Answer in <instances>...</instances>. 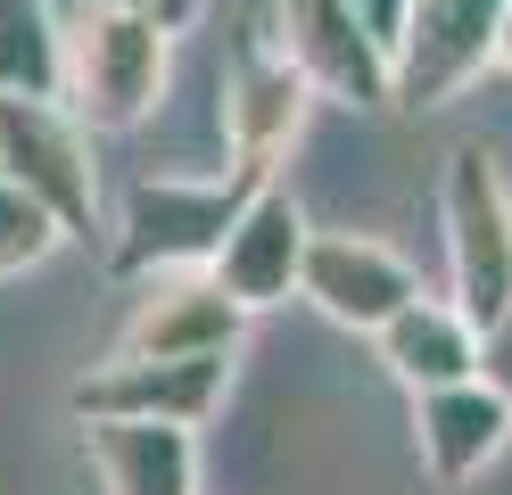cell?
Segmentation results:
<instances>
[{
  "label": "cell",
  "instance_id": "1",
  "mask_svg": "<svg viewBox=\"0 0 512 495\" xmlns=\"http://www.w3.org/2000/svg\"><path fill=\"white\" fill-rule=\"evenodd\" d=\"M438 215H446V281H455V306L471 330H488L512 306V190L488 141H463L446 157L438 182Z\"/></svg>",
  "mask_w": 512,
  "mask_h": 495
},
{
  "label": "cell",
  "instance_id": "2",
  "mask_svg": "<svg viewBox=\"0 0 512 495\" xmlns=\"http://www.w3.org/2000/svg\"><path fill=\"white\" fill-rule=\"evenodd\" d=\"M58 25H67V83H58V91L75 99V124L124 132V124H141L157 99H166L174 42H166L149 17L83 0V9L58 17Z\"/></svg>",
  "mask_w": 512,
  "mask_h": 495
},
{
  "label": "cell",
  "instance_id": "3",
  "mask_svg": "<svg viewBox=\"0 0 512 495\" xmlns=\"http://www.w3.org/2000/svg\"><path fill=\"white\" fill-rule=\"evenodd\" d=\"M0 182H17L67 240L100 231V165H91L83 124L58 99L0 91Z\"/></svg>",
  "mask_w": 512,
  "mask_h": 495
},
{
  "label": "cell",
  "instance_id": "4",
  "mask_svg": "<svg viewBox=\"0 0 512 495\" xmlns=\"http://www.w3.org/2000/svg\"><path fill=\"white\" fill-rule=\"evenodd\" d=\"M512 0H405V25L389 42V91L405 108H446L455 91H471L496 66Z\"/></svg>",
  "mask_w": 512,
  "mask_h": 495
},
{
  "label": "cell",
  "instance_id": "5",
  "mask_svg": "<svg viewBox=\"0 0 512 495\" xmlns=\"http://www.w3.org/2000/svg\"><path fill=\"white\" fill-rule=\"evenodd\" d=\"M256 182H190V174H149L133 182V198H124V240H116V264L124 273H166V264H207L223 248V231H232V215L248 207Z\"/></svg>",
  "mask_w": 512,
  "mask_h": 495
},
{
  "label": "cell",
  "instance_id": "6",
  "mask_svg": "<svg viewBox=\"0 0 512 495\" xmlns=\"http://www.w3.org/2000/svg\"><path fill=\"white\" fill-rule=\"evenodd\" d=\"M298 297L314 314H331L339 330H380L422 297V273L372 231H306V264H298Z\"/></svg>",
  "mask_w": 512,
  "mask_h": 495
},
{
  "label": "cell",
  "instance_id": "7",
  "mask_svg": "<svg viewBox=\"0 0 512 495\" xmlns=\"http://www.w3.org/2000/svg\"><path fill=\"white\" fill-rule=\"evenodd\" d=\"M223 388H232V355H116L108 372H91L75 388L83 421H182L199 429L223 413Z\"/></svg>",
  "mask_w": 512,
  "mask_h": 495
},
{
  "label": "cell",
  "instance_id": "8",
  "mask_svg": "<svg viewBox=\"0 0 512 495\" xmlns=\"http://www.w3.org/2000/svg\"><path fill=\"white\" fill-rule=\"evenodd\" d=\"M298 264H306V215L281 182H256L248 207L232 215L223 248L207 256V281L232 297L240 314H265V306H290L298 297Z\"/></svg>",
  "mask_w": 512,
  "mask_h": 495
},
{
  "label": "cell",
  "instance_id": "9",
  "mask_svg": "<svg viewBox=\"0 0 512 495\" xmlns=\"http://www.w3.org/2000/svg\"><path fill=\"white\" fill-rule=\"evenodd\" d=\"M281 9V58L298 75L339 99V108H389V50L364 33V17L347 0H273Z\"/></svg>",
  "mask_w": 512,
  "mask_h": 495
},
{
  "label": "cell",
  "instance_id": "10",
  "mask_svg": "<svg viewBox=\"0 0 512 495\" xmlns=\"http://www.w3.org/2000/svg\"><path fill=\"white\" fill-rule=\"evenodd\" d=\"M314 108V83L298 75L281 50H248L223 83V141H232V174L240 182H273V165L298 149Z\"/></svg>",
  "mask_w": 512,
  "mask_h": 495
},
{
  "label": "cell",
  "instance_id": "11",
  "mask_svg": "<svg viewBox=\"0 0 512 495\" xmlns=\"http://www.w3.org/2000/svg\"><path fill=\"white\" fill-rule=\"evenodd\" d=\"M240 330H248V314L207 273H174V281H157L141 297V314L124 322L116 355H149V363H166V355H232Z\"/></svg>",
  "mask_w": 512,
  "mask_h": 495
},
{
  "label": "cell",
  "instance_id": "12",
  "mask_svg": "<svg viewBox=\"0 0 512 495\" xmlns=\"http://www.w3.org/2000/svg\"><path fill=\"white\" fill-rule=\"evenodd\" d=\"M504 438H512V413H504V396H496L488 380L413 396V446H422V471H430L438 487L479 479V471L504 454Z\"/></svg>",
  "mask_w": 512,
  "mask_h": 495
},
{
  "label": "cell",
  "instance_id": "13",
  "mask_svg": "<svg viewBox=\"0 0 512 495\" xmlns=\"http://www.w3.org/2000/svg\"><path fill=\"white\" fill-rule=\"evenodd\" d=\"M83 438L108 495H199V438L182 421H91Z\"/></svg>",
  "mask_w": 512,
  "mask_h": 495
},
{
  "label": "cell",
  "instance_id": "14",
  "mask_svg": "<svg viewBox=\"0 0 512 495\" xmlns=\"http://www.w3.org/2000/svg\"><path fill=\"white\" fill-rule=\"evenodd\" d=\"M380 339V363L413 388V396H430V388H463V380H479V330L446 306V297H413L405 314H389L372 330Z\"/></svg>",
  "mask_w": 512,
  "mask_h": 495
},
{
  "label": "cell",
  "instance_id": "15",
  "mask_svg": "<svg viewBox=\"0 0 512 495\" xmlns=\"http://www.w3.org/2000/svg\"><path fill=\"white\" fill-rule=\"evenodd\" d=\"M67 83V25L50 0H0V91L58 99Z\"/></svg>",
  "mask_w": 512,
  "mask_h": 495
},
{
  "label": "cell",
  "instance_id": "16",
  "mask_svg": "<svg viewBox=\"0 0 512 495\" xmlns=\"http://www.w3.org/2000/svg\"><path fill=\"white\" fill-rule=\"evenodd\" d=\"M67 240V231H58L34 198H25L17 182H0V281H17V273H34V264Z\"/></svg>",
  "mask_w": 512,
  "mask_h": 495
},
{
  "label": "cell",
  "instance_id": "17",
  "mask_svg": "<svg viewBox=\"0 0 512 495\" xmlns=\"http://www.w3.org/2000/svg\"><path fill=\"white\" fill-rule=\"evenodd\" d=\"M479 380H488V388L504 396V413H512V306L479 330Z\"/></svg>",
  "mask_w": 512,
  "mask_h": 495
},
{
  "label": "cell",
  "instance_id": "18",
  "mask_svg": "<svg viewBox=\"0 0 512 495\" xmlns=\"http://www.w3.org/2000/svg\"><path fill=\"white\" fill-rule=\"evenodd\" d=\"M347 9L364 17V33H372L380 50H389V42H397V25H405V0H347Z\"/></svg>",
  "mask_w": 512,
  "mask_h": 495
},
{
  "label": "cell",
  "instance_id": "19",
  "mask_svg": "<svg viewBox=\"0 0 512 495\" xmlns=\"http://www.w3.org/2000/svg\"><path fill=\"white\" fill-rule=\"evenodd\" d=\"M199 9H207V0H149V25L174 42V33H190V25H199Z\"/></svg>",
  "mask_w": 512,
  "mask_h": 495
},
{
  "label": "cell",
  "instance_id": "20",
  "mask_svg": "<svg viewBox=\"0 0 512 495\" xmlns=\"http://www.w3.org/2000/svg\"><path fill=\"white\" fill-rule=\"evenodd\" d=\"M496 66L512 75V9H504V33H496Z\"/></svg>",
  "mask_w": 512,
  "mask_h": 495
},
{
  "label": "cell",
  "instance_id": "21",
  "mask_svg": "<svg viewBox=\"0 0 512 495\" xmlns=\"http://www.w3.org/2000/svg\"><path fill=\"white\" fill-rule=\"evenodd\" d=\"M100 9H133V17H149V0H100Z\"/></svg>",
  "mask_w": 512,
  "mask_h": 495
}]
</instances>
